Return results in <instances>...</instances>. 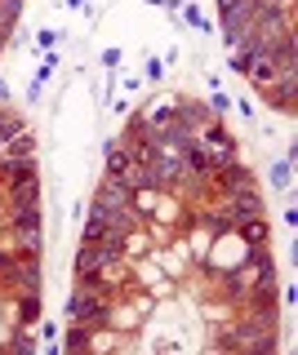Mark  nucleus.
I'll use <instances>...</instances> for the list:
<instances>
[{
	"mask_svg": "<svg viewBox=\"0 0 298 355\" xmlns=\"http://www.w3.org/2000/svg\"><path fill=\"white\" fill-rule=\"evenodd\" d=\"M267 103L281 111L285 120H294V107H298V67H285L281 71V80H272V85H263L258 89Z\"/></svg>",
	"mask_w": 298,
	"mask_h": 355,
	"instance_id": "1",
	"label": "nucleus"
},
{
	"mask_svg": "<svg viewBox=\"0 0 298 355\" xmlns=\"http://www.w3.org/2000/svg\"><path fill=\"white\" fill-rule=\"evenodd\" d=\"M5 227H9V231H27V236H40V200L9 205V209H5Z\"/></svg>",
	"mask_w": 298,
	"mask_h": 355,
	"instance_id": "2",
	"label": "nucleus"
},
{
	"mask_svg": "<svg viewBox=\"0 0 298 355\" xmlns=\"http://www.w3.org/2000/svg\"><path fill=\"white\" fill-rule=\"evenodd\" d=\"M227 205H231V214H236V222L267 214V209H263V196H258V187H245V191H231V196H227Z\"/></svg>",
	"mask_w": 298,
	"mask_h": 355,
	"instance_id": "3",
	"label": "nucleus"
},
{
	"mask_svg": "<svg viewBox=\"0 0 298 355\" xmlns=\"http://www.w3.org/2000/svg\"><path fill=\"white\" fill-rule=\"evenodd\" d=\"M142 116H147V125H151V129L169 125V120L179 116V98H174V94H156L147 107H142Z\"/></svg>",
	"mask_w": 298,
	"mask_h": 355,
	"instance_id": "4",
	"label": "nucleus"
},
{
	"mask_svg": "<svg viewBox=\"0 0 298 355\" xmlns=\"http://www.w3.org/2000/svg\"><path fill=\"white\" fill-rule=\"evenodd\" d=\"M0 151H5L9 160H36V133L23 125V129H18V133H14V138H9Z\"/></svg>",
	"mask_w": 298,
	"mask_h": 355,
	"instance_id": "5",
	"label": "nucleus"
},
{
	"mask_svg": "<svg viewBox=\"0 0 298 355\" xmlns=\"http://www.w3.org/2000/svg\"><path fill=\"white\" fill-rule=\"evenodd\" d=\"M129 164H134V155H129L120 142H107V155H103V178H125Z\"/></svg>",
	"mask_w": 298,
	"mask_h": 355,
	"instance_id": "6",
	"label": "nucleus"
},
{
	"mask_svg": "<svg viewBox=\"0 0 298 355\" xmlns=\"http://www.w3.org/2000/svg\"><path fill=\"white\" fill-rule=\"evenodd\" d=\"M236 236L245 240V244H267V240H272V222H267V214L236 222Z\"/></svg>",
	"mask_w": 298,
	"mask_h": 355,
	"instance_id": "7",
	"label": "nucleus"
},
{
	"mask_svg": "<svg viewBox=\"0 0 298 355\" xmlns=\"http://www.w3.org/2000/svg\"><path fill=\"white\" fill-rule=\"evenodd\" d=\"M267 178H272L276 191H290V187H294V160H290V155H285V160H276Z\"/></svg>",
	"mask_w": 298,
	"mask_h": 355,
	"instance_id": "8",
	"label": "nucleus"
},
{
	"mask_svg": "<svg viewBox=\"0 0 298 355\" xmlns=\"http://www.w3.org/2000/svg\"><path fill=\"white\" fill-rule=\"evenodd\" d=\"M63 347H67V351H85V347H90V324L67 320V338H63Z\"/></svg>",
	"mask_w": 298,
	"mask_h": 355,
	"instance_id": "9",
	"label": "nucleus"
},
{
	"mask_svg": "<svg viewBox=\"0 0 298 355\" xmlns=\"http://www.w3.org/2000/svg\"><path fill=\"white\" fill-rule=\"evenodd\" d=\"M254 58H258V53H254V44H231V71H236V76H249Z\"/></svg>",
	"mask_w": 298,
	"mask_h": 355,
	"instance_id": "10",
	"label": "nucleus"
},
{
	"mask_svg": "<svg viewBox=\"0 0 298 355\" xmlns=\"http://www.w3.org/2000/svg\"><path fill=\"white\" fill-rule=\"evenodd\" d=\"M23 5H27V0H0V27H5V31L18 27V18H23Z\"/></svg>",
	"mask_w": 298,
	"mask_h": 355,
	"instance_id": "11",
	"label": "nucleus"
},
{
	"mask_svg": "<svg viewBox=\"0 0 298 355\" xmlns=\"http://www.w3.org/2000/svg\"><path fill=\"white\" fill-rule=\"evenodd\" d=\"M112 347H116V333H107V324L90 329V347H85V351H112Z\"/></svg>",
	"mask_w": 298,
	"mask_h": 355,
	"instance_id": "12",
	"label": "nucleus"
},
{
	"mask_svg": "<svg viewBox=\"0 0 298 355\" xmlns=\"http://www.w3.org/2000/svg\"><path fill=\"white\" fill-rule=\"evenodd\" d=\"M183 18L192 22V27H205V31H209V18L201 14V5H196V0H187V5H183Z\"/></svg>",
	"mask_w": 298,
	"mask_h": 355,
	"instance_id": "13",
	"label": "nucleus"
},
{
	"mask_svg": "<svg viewBox=\"0 0 298 355\" xmlns=\"http://www.w3.org/2000/svg\"><path fill=\"white\" fill-rule=\"evenodd\" d=\"M58 40H63V31H53V27H45V31L36 36V44H40V49H53Z\"/></svg>",
	"mask_w": 298,
	"mask_h": 355,
	"instance_id": "14",
	"label": "nucleus"
},
{
	"mask_svg": "<svg viewBox=\"0 0 298 355\" xmlns=\"http://www.w3.org/2000/svg\"><path fill=\"white\" fill-rule=\"evenodd\" d=\"M120 62H125V53H120V49H103V67H112V71H116Z\"/></svg>",
	"mask_w": 298,
	"mask_h": 355,
	"instance_id": "15",
	"label": "nucleus"
},
{
	"mask_svg": "<svg viewBox=\"0 0 298 355\" xmlns=\"http://www.w3.org/2000/svg\"><path fill=\"white\" fill-rule=\"evenodd\" d=\"M147 76H151V80H160V76H165V62L160 58H147Z\"/></svg>",
	"mask_w": 298,
	"mask_h": 355,
	"instance_id": "16",
	"label": "nucleus"
},
{
	"mask_svg": "<svg viewBox=\"0 0 298 355\" xmlns=\"http://www.w3.org/2000/svg\"><path fill=\"white\" fill-rule=\"evenodd\" d=\"M9 36H14V31H5V27H0V53H5V44H9Z\"/></svg>",
	"mask_w": 298,
	"mask_h": 355,
	"instance_id": "17",
	"label": "nucleus"
},
{
	"mask_svg": "<svg viewBox=\"0 0 298 355\" xmlns=\"http://www.w3.org/2000/svg\"><path fill=\"white\" fill-rule=\"evenodd\" d=\"M5 103H9V85L0 80V107H5Z\"/></svg>",
	"mask_w": 298,
	"mask_h": 355,
	"instance_id": "18",
	"label": "nucleus"
},
{
	"mask_svg": "<svg viewBox=\"0 0 298 355\" xmlns=\"http://www.w3.org/2000/svg\"><path fill=\"white\" fill-rule=\"evenodd\" d=\"M63 5H67V9H85V0H63Z\"/></svg>",
	"mask_w": 298,
	"mask_h": 355,
	"instance_id": "19",
	"label": "nucleus"
},
{
	"mask_svg": "<svg viewBox=\"0 0 298 355\" xmlns=\"http://www.w3.org/2000/svg\"><path fill=\"white\" fill-rule=\"evenodd\" d=\"M147 5H160V9H169V0H147Z\"/></svg>",
	"mask_w": 298,
	"mask_h": 355,
	"instance_id": "20",
	"label": "nucleus"
},
{
	"mask_svg": "<svg viewBox=\"0 0 298 355\" xmlns=\"http://www.w3.org/2000/svg\"><path fill=\"white\" fill-rule=\"evenodd\" d=\"M0 205H5V191H0Z\"/></svg>",
	"mask_w": 298,
	"mask_h": 355,
	"instance_id": "21",
	"label": "nucleus"
}]
</instances>
